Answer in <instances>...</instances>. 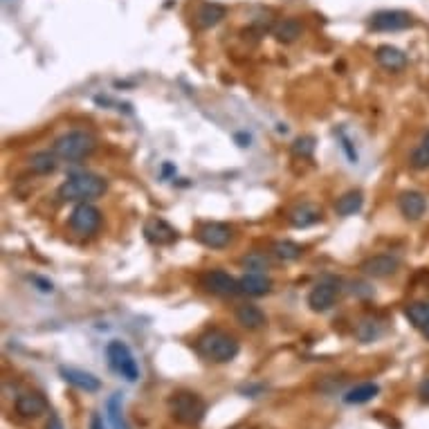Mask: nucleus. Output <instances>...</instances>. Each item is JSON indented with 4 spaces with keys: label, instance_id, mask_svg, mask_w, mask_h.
Segmentation results:
<instances>
[{
    "label": "nucleus",
    "instance_id": "nucleus-7",
    "mask_svg": "<svg viewBox=\"0 0 429 429\" xmlns=\"http://www.w3.org/2000/svg\"><path fill=\"white\" fill-rule=\"evenodd\" d=\"M101 225V212L90 203H79L70 214V227L72 232L81 236H90L99 230Z\"/></svg>",
    "mask_w": 429,
    "mask_h": 429
},
{
    "label": "nucleus",
    "instance_id": "nucleus-6",
    "mask_svg": "<svg viewBox=\"0 0 429 429\" xmlns=\"http://www.w3.org/2000/svg\"><path fill=\"white\" fill-rule=\"evenodd\" d=\"M414 25V16L403 9H382L371 16L369 27L373 32H403Z\"/></svg>",
    "mask_w": 429,
    "mask_h": 429
},
{
    "label": "nucleus",
    "instance_id": "nucleus-36",
    "mask_svg": "<svg viewBox=\"0 0 429 429\" xmlns=\"http://www.w3.org/2000/svg\"><path fill=\"white\" fill-rule=\"evenodd\" d=\"M34 281L41 285V290L43 292H52V283L50 281H45V279H39V276H34Z\"/></svg>",
    "mask_w": 429,
    "mask_h": 429
},
{
    "label": "nucleus",
    "instance_id": "nucleus-15",
    "mask_svg": "<svg viewBox=\"0 0 429 429\" xmlns=\"http://www.w3.org/2000/svg\"><path fill=\"white\" fill-rule=\"evenodd\" d=\"M47 412V400L36 394V391H27L16 398V414L23 418H39Z\"/></svg>",
    "mask_w": 429,
    "mask_h": 429
},
{
    "label": "nucleus",
    "instance_id": "nucleus-12",
    "mask_svg": "<svg viewBox=\"0 0 429 429\" xmlns=\"http://www.w3.org/2000/svg\"><path fill=\"white\" fill-rule=\"evenodd\" d=\"M59 373L65 382L85 391V394H97V391L101 389V380L94 378L92 373H88V371H81V369H74V367H61Z\"/></svg>",
    "mask_w": 429,
    "mask_h": 429
},
{
    "label": "nucleus",
    "instance_id": "nucleus-8",
    "mask_svg": "<svg viewBox=\"0 0 429 429\" xmlns=\"http://www.w3.org/2000/svg\"><path fill=\"white\" fill-rule=\"evenodd\" d=\"M203 288L218 297H232L238 294V279H234L232 274H227L225 270H209L203 274Z\"/></svg>",
    "mask_w": 429,
    "mask_h": 429
},
{
    "label": "nucleus",
    "instance_id": "nucleus-11",
    "mask_svg": "<svg viewBox=\"0 0 429 429\" xmlns=\"http://www.w3.org/2000/svg\"><path fill=\"white\" fill-rule=\"evenodd\" d=\"M400 268V261L391 254H376L369 256L367 261H362L360 270L367 276H373V279H385V276L396 274Z\"/></svg>",
    "mask_w": 429,
    "mask_h": 429
},
{
    "label": "nucleus",
    "instance_id": "nucleus-27",
    "mask_svg": "<svg viewBox=\"0 0 429 429\" xmlns=\"http://www.w3.org/2000/svg\"><path fill=\"white\" fill-rule=\"evenodd\" d=\"M272 254L279 261H297L303 254V247L294 241H279V243L272 245Z\"/></svg>",
    "mask_w": 429,
    "mask_h": 429
},
{
    "label": "nucleus",
    "instance_id": "nucleus-17",
    "mask_svg": "<svg viewBox=\"0 0 429 429\" xmlns=\"http://www.w3.org/2000/svg\"><path fill=\"white\" fill-rule=\"evenodd\" d=\"M376 61L389 72H400L407 68V54L396 45H380L376 50Z\"/></svg>",
    "mask_w": 429,
    "mask_h": 429
},
{
    "label": "nucleus",
    "instance_id": "nucleus-18",
    "mask_svg": "<svg viewBox=\"0 0 429 429\" xmlns=\"http://www.w3.org/2000/svg\"><path fill=\"white\" fill-rule=\"evenodd\" d=\"M236 321L247 330H259L268 323V317H265V312L259 306H254V303H241V306L236 308Z\"/></svg>",
    "mask_w": 429,
    "mask_h": 429
},
{
    "label": "nucleus",
    "instance_id": "nucleus-14",
    "mask_svg": "<svg viewBox=\"0 0 429 429\" xmlns=\"http://www.w3.org/2000/svg\"><path fill=\"white\" fill-rule=\"evenodd\" d=\"M272 290V279L263 272H250L238 279V292L247 297H263Z\"/></svg>",
    "mask_w": 429,
    "mask_h": 429
},
{
    "label": "nucleus",
    "instance_id": "nucleus-29",
    "mask_svg": "<svg viewBox=\"0 0 429 429\" xmlns=\"http://www.w3.org/2000/svg\"><path fill=\"white\" fill-rule=\"evenodd\" d=\"M314 153V137L310 135H301L292 142V155L294 158H303V160H308L312 158Z\"/></svg>",
    "mask_w": 429,
    "mask_h": 429
},
{
    "label": "nucleus",
    "instance_id": "nucleus-37",
    "mask_svg": "<svg viewBox=\"0 0 429 429\" xmlns=\"http://www.w3.org/2000/svg\"><path fill=\"white\" fill-rule=\"evenodd\" d=\"M423 333H425V337H427V342H429V326H427V328H423Z\"/></svg>",
    "mask_w": 429,
    "mask_h": 429
},
{
    "label": "nucleus",
    "instance_id": "nucleus-23",
    "mask_svg": "<svg viewBox=\"0 0 429 429\" xmlns=\"http://www.w3.org/2000/svg\"><path fill=\"white\" fill-rule=\"evenodd\" d=\"M319 221H321V212L312 205H301V207L292 209L290 212V223L294 227H310V225L319 223Z\"/></svg>",
    "mask_w": 429,
    "mask_h": 429
},
{
    "label": "nucleus",
    "instance_id": "nucleus-1",
    "mask_svg": "<svg viewBox=\"0 0 429 429\" xmlns=\"http://www.w3.org/2000/svg\"><path fill=\"white\" fill-rule=\"evenodd\" d=\"M106 180L94 174H74L63 180L56 189V196L65 203H90V200L106 194Z\"/></svg>",
    "mask_w": 429,
    "mask_h": 429
},
{
    "label": "nucleus",
    "instance_id": "nucleus-3",
    "mask_svg": "<svg viewBox=\"0 0 429 429\" xmlns=\"http://www.w3.org/2000/svg\"><path fill=\"white\" fill-rule=\"evenodd\" d=\"M94 149H97V140H94V135H92V133H88V131H68V133H63L61 137L54 140V146H52L56 158H61L65 162L85 160L88 155L94 153Z\"/></svg>",
    "mask_w": 429,
    "mask_h": 429
},
{
    "label": "nucleus",
    "instance_id": "nucleus-5",
    "mask_svg": "<svg viewBox=\"0 0 429 429\" xmlns=\"http://www.w3.org/2000/svg\"><path fill=\"white\" fill-rule=\"evenodd\" d=\"M106 358H108L110 369L115 371L117 376L126 378L128 382H135V380L140 378L137 362H135V358H133L131 348L124 344V342L112 339L110 344L106 346Z\"/></svg>",
    "mask_w": 429,
    "mask_h": 429
},
{
    "label": "nucleus",
    "instance_id": "nucleus-25",
    "mask_svg": "<svg viewBox=\"0 0 429 429\" xmlns=\"http://www.w3.org/2000/svg\"><path fill=\"white\" fill-rule=\"evenodd\" d=\"M30 167L34 174H39V176H47V174H52V171L56 169V153L52 151H41V153H34L32 160H30Z\"/></svg>",
    "mask_w": 429,
    "mask_h": 429
},
{
    "label": "nucleus",
    "instance_id": "nucleus-16",
    "mask_svg": "<svg viewBox=\"0 0 429 429\" xmlns=\"http://www.w3.org/2000/svg\"><path fill=\"white\" fill-rule=\"evenodd\" d=\"M337 299V288L333 283H317L308 294V306L314 312H326Z\"/></svg>",
    "mask_w": 429,
    "mask_h": 429
},
{
    "label": "nucleus",
    "instance_id": "nucleus-30",
    "mask_svg": "<svg viewBox=\"0 0 429 429\" xmlns=\"http://www.w3.org/2000/svg\"><path fill=\"white\" fill-rule=\"evenodd\" d=\"M355 335L360 337V342H373L378 335H380V328H378V321H371V319H364V321H360L358 323V328H355Z\"/></svg>",
    "mask_w": 429,
    "mask_h": 429
},
{
    "label": "nucleus",
    "instance_id": "nucleus-21",
    "mask_svg": "<svg viewBox=\"0 0 429 429\" xmlns=\"http://www.w3.org/2000/svg\"><path fill=\"white\" fill-rule=\"evenodd\" d=\"M380 394V387L373 382H364V385H358L348 389L344 394V403L346 405H364L369 400H373Z\"/></svg>",
    "mask_w": 429,
    "mask_h": 429
},
{
    "label": "nucleus",
    "instance_id": "nucleus-26",
    "mask_svg": "<svg viewBox=\"0 0 429 429\" xmlns=\"http://www.w3.org/2000/svg\"><path fill=\"white\" fill-rule=\"evenodd\" d=\"M106 412H108V421L112 425V429H131L126 418H124V412H121V394H112L108 405H106Z\"/></svg>",
    "mask_w": 429,
    "mask_h": 429
},
{
    "label": "nucleus",
    "instance_id": "nucleus-9",
    "mask_svg": "<svg viewBox=\"0 0 429 429\" xmlns=\"http://www.w3.org/2000/svg\"><path fill=\"white\" fill-rule=\"evenodd\" d=\"M198 241L212 250H223L232 241V227L225 223H205L198 230Z\"/></svg>",
    "mask_w": 429,
    "mask_h": 429
},
{
    "label": "nucleus",
    "instance_id": "nucleus-2",
    "mask_svg": "<svg viewBox=\"0 0 429 429\" xmlns=\"http://www.w3.org/2000/svg\"><path fill=\"white\" fill-rule=\"evenodd\" d=\"M198 353L209 362H216V364H225V362H232L241 346H238V339L232 337L230 333L223 330H209L205 335H200L196 342Z\"/></svg>",
    "mask_w": 429,
    "mask_h": 429
},
{
    "label": "nucleus",
    "instance_id": "nucleus-4",
    "mask_svg": "<svg viewBox=\"0 0 429 429\" xmlns=\"http://www.w3.org/2000/svg\"><path fill=\"white\" fill-rule=\"evenodd\" d=\"M169 407L176 421L183 425L203 423L207 414V403L198 394H192V391H178V394H174L169 400Z\"/></svg>",
    "mask_w": 429,
    "mask_h": 429
},
{
    "label": "nucleus",
    "instance_id": "nucleus-28",
    "mask_svg": "<svg viewBox=\"0 0 429 429\" xmlns=\"http://www.w3.org/2000/svg\"><path fill=\"white\" fill-rule=\"evenodd\" d=\"M409 165H412L416 171H423L429 167V131L425 133V137L421 140V144L414 149L412 158H409Z\"/></svg>",
    "mask_w": 429,
    "mask_h": 429
},
{
    "label": "nucleus",
    "instance_id": "nucleus-10",
    "mask_svg": "<svg viewBox=\"0 0 429 429\" xmlns=\"http://www.w3.org/2000/svg\"><path fill=\"white\" fill-rule=\"evenodd\" d=\"M144 236L151 245L165 247V245H174L178 241V232L171 227L165 218H149L144 223Z\"/></svg>",
    "mask_w": 429,
    "mask_h": 429
},
{
    "label": "nucleus",
    "instance_id": "nucleus-31",
    "mask_svg": "<svg viewBox=\"0 0 429 429\" xmlns=\"http://www.w3.org/2000/svg\"><path fill=\"white\" fill-rule=\"evenodd\" d=\"M243 265H245L247 270H252V272H263L270 265V261H268V256H263L259 252H252L250 256H245V259H243Z\"/></svg>",
    "mask_w": 429,
    "mask_h": 429
},
{
    "label": "nucleus",
    "instance_id": "nucleus-35",
    "mask_svg": "<svg viewBox=\"0 0 429 429\" xmlns=\"http://www.w3.org/2000/svg\"><path fill=\"white\" fill-rule=\"evenodd\" d=\"M47 429H63V423L59 421V416H50V423H47Z\"/></svg>",
    "mask_w": 429,
    "mask_h": 429
},
{
    "label": "nucleus",
    "instance_id": "nucleus-32",
    "mask_svg": "<svg viewBox=\"0 0 429 429\" xmlns=\"http://www.w3.org/2000/svg\"><path fill=\"white\" fill-rule=\"evenodd\" d=\"M342 149H344L346 151V155H348V160L353 162V165H355V162H358V153H355V151H353V146H351V140L344 135V133H342Z\"/></svg>",
    "mask_w": 429,
    "mask_h": 429
},
{
    "label": "nucleus",
    "instance_id": "nucleus-33",
    "mask_svg": "<svg viewBox=\"0 0 429 429\" xmlns=\"http://www.w3.org/2000/svg\"><path fill=\"white\" fill-rule=\"evenodd\" d=\"M90 429H106V425H103V418L99 414H92L90 418Z\"/></svg>",
    "mask_w": 429,
    "mask_h": 429
},
{
    "label": "nucleus",
    "instance_id": "nucleus-20",
    "mask_svg": "<svg viewBox=\"0 0 429 429\" xmlns=\"http://www.w3.org/2000/svg\"><path fill=\"white\" fill-rule=\"evenodd\" d=\"M303 25L297 21V18H283L274 27H272V36L279 43H294L301 36Z\"/></svg>",
    "mask_w": 429,
    "mask_h": 429
},
{
    "label": "nucleus",
    "instance_id": "nucleus-24",
    "mask_svg": "<svg viewBox=\"0 0 429 429\" xmlns=\"http://www.w3.org/2000/svg\"><path fill=\"white\" fill-rule=\"evenodd\" d=\"M405 317L414 323L416 328L429 326V301H412L405 306Z\"/></svg>",
    "mask_w": 429,
    "mask_h": 429
},
{
    "label": "nucleus",
    "instance_id": "nucleus-34",
    "mask_svg": "<svg viewBox=\"0 0 429 429\" xmlns=\"http://www.w3.org/2000/svg\"><path fill=\"white\" fill-rule=\"evenodd\" d=\"M418 394H421V398H423V400H427V403H429V378H427L425 382L421 385V389H418Z\"/></svg>",
    "mask_w": 429,
    "mask_h": 429
},
{
    "label": "nucleus",
    "instance_id": "nucleus-19",
    "mask_svg": "<svg viewBox=\"0 0 429 429\" xmlns=\"http://www.w3.org/2000/svg\"><path fill=\"white\" fill-rule=\"evenodd\" d=\"M227 16V7L221 3H203L196 12V25L200 30H209V27H216L218 23Z\"/></svg>",
    "mask_w": 429,
    "mask_h": 429
},
{
    "label": "nucleus",
    "instance_id": "nucleus-22",
    "mask_svg": "<svg viewBox=\"0 0 429 429\" xmlns=\"http://www.w3.org/2000/svg\"><path fill=\"white\" fill-rule=\"evenodd\" d=\"M362 205H364V196H362V192H346L344 196L337 198L335 212H337V216H353V214L360 212Z\"/></svg>",
    "mask_w": 429,
    "mask_h": 429
},
{
    "label": "nucleus",
    "instance_id": "nucleus-13",
    "mask_svg": "<svg viewBox=\"0 0 429 429\" xmlns=\"http://www.w3.org/2000/svg\"><path fill=\"white\" fill-rule=\"evenodd\" d=\"M398 209L407 221H418L427 212V198L421 192H403L398 196Z\"/></svg>",
    "mask_w": 429,
    "mask_h": 429
}]
</instances>
